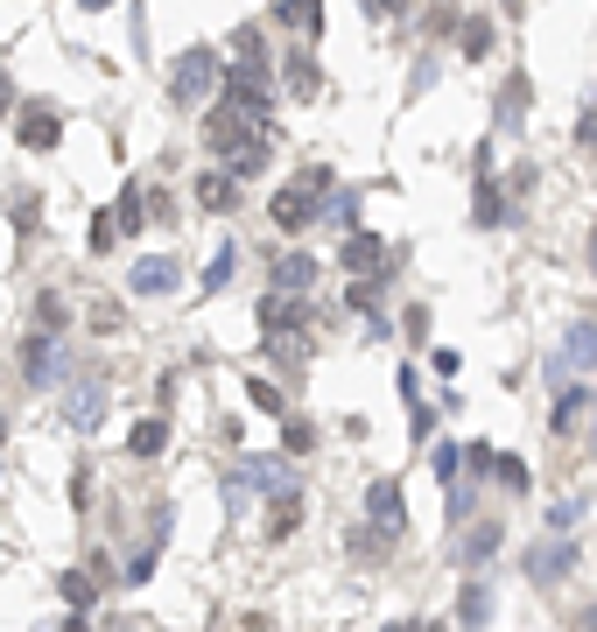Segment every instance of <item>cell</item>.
I'll return each instance as SVG.
<instances>
[{"label":"cell","mask_w":597,"mask_h":632,"mask_svg":"<svg viewBox=\"0 0 597 632\" xmlns=\"http://www.w3.org/2000/svg\"><path fill=\"white\" fill-rule=\"evenodd\" d=\"M576 134H584V148H597V113H584V127H576Z\"/></svg>","instance_id":"cell-42"},{"label":"cell","mask_w":597,"mask_h":632,"mask_svg":"<svg viewBox=\"0 0 597 632\" xmlns=\"http://www.w3.org/2000/svg\"><path fill=\"white\" fill-rule=\"evenodd\" d=\"M401 330H408V338H415V344H422V338H429V309H422V303H415L408 316H401Z\"/></svg>","instance_id":"cell-38"},{"label":"cell","mask_w":597,"mask_h":632,"mask_svg":"<svg viewBox=\"0 0 597 632\" xmlns=\"http://www.w3.org/2000/svg\"><path fill=\"white\" fill-rule=\"evenodd\" d=\"M499 541H506V527H499V520H478L471 534L457 541V555H465V563L478 569V563H492V555H499Z\"/></svg>","instance_id":"cell-16"},{"label":"cell","mask_w":597,"mask_h":632,"mask_svg":"<svg viewBox=\"0 0 597 632\" xmlns=\"http://www.w3.org/2000/svg\"><path fill=\"white\" fill-rule=\"evenodd\" d=\"M450 520H471V485H450Z\"/></svg>","instance_id":"cell-40"},{"label":"cell","mask_w":597,"mask_h":632,"mask_svg":"<svg viewBox=\"0 0 597 632\" xmlns=\"http://www.w3.org/2000/svg\"><path fill=\"white\" fill-rule=\"evenodd\" d=\"M275 28H303L309 42L323 36V8L317 0H275Z\"/></svg>","instance_id":"cell-15"},{"label":"cell","mask_w":597,"mask_h":632,"mask_svg":"<svg viewBox=\"0 0 597 632\" xmlns=\"http://www.w3.org/2000/svg\"><path fill=\"white\" fill-rule=\"evenodd\" d=\"M155 548H162V541H148V548H141V555H134V563H127V569H119V577H127V583H148V569H155Z\"/></svg>","instance_id":"cell-35"},{"label":"cell","mask_w":597,"mask_h":632,"mask_svg":"<svg viewBox=\"0 0 597 632\" xmlns=\"http://www.w3.org/2000/svg\"><path fill=\"white\" fill-rule=\"evenodd\" d=\"M246 485H261L267 500H281V492H295V471H289V464H281V457H246V464H232L226 492L239 500V492H246Z\"/></svg>","instance_id":"cell-3"},{"label":"cell","mask_w":597,"mask_h":632,"mask_svg":"<svg viewBox=\"0 0 597 632\" xmlns=\"http://www.w3.org/2000/svg\"><path fill=\"white\" fill-rule=\"evenodd\" d=\"M56 591H64L71 611H85V605L99 597V577H92V569H64V577H56Z\"/></svg>","instance_id":"cell-23"},{"label":"cell","mask_w":597,"mask_h":632,"mask_svg":"<svg viewBox=\"0 0 597 632\" xmlns=\"http://www.w3.org/2000/svg\"><path fill=\"white\" fill-rule=\"evenodd\" d=\"M198 198L212 204V211H232V204H239V184H232L226 169H218V176H204V184H198Z\"/></svg>","instance_id":"cell-26"},{"label":"cell","mask_w":597,"mask_h":632,"mask_svg":"<svg viewBox=\"0 0 597 632\" xmlns=\"http://www.w3.org/2000/svg\"><path fill=\"white\" fill-rule=\"evenodd\" d=\"M281 450H289V457H309V450H317V421H303V415H295L289 429H281Z\"/></svg>","instance_id":"cell-27"},{"label":"cell","mask_w":597,"mask_h":632,"mask_svg":"<svg viewBox=\"0 0 597 632\" xmlns=\"http://www.w3.org/2000/svg\"><path fill=\"white\" fill-rule=\"evenodd\" d=\"M232 50H239V64H246V71H267V36H261V22H246V28H239V36H232Z\"/></svg>","instance_id":"cell-25"},{"label":"cell","mask_w":597,"mask_h":632,"mask_svg":"<svg viewBox=\"0 0 597 632\" xmlns=\"http://www.w3.org/2000/svg\"><path fill=\"white\" fill-rule=\"evenodd\" d=\"M176 281H183V267H176V253H148V261H134L127 289H134V295H169Z\"/></svg>","instance_id":"cell-7"},{"label":"cell","mask_w":597,"mask_h":632,"mask_svg":"<svg viewBox=\"0 0 597 632\" xmlns=\"http://www.w3.org/2000/svg\"><path fill=\"white\" fill-rule=\"evenodd\" d=\"M590 275H597V232H590Z\"/></svg>","instance_id":"cell-45"},{"label":"cell","mask_w":597,"mask_h":632,"mask_svg":"<svg viewBox=\"0 0 597 632\" xmlns=\"http://www.w3.org/2000/svg\"><path fill=\"white\" fill-rule=\"evenodd\" d=\"M289 92H295V99H317V92H323V71H317V56H309V50L289 56Z\"/></svg>","instance_id":"cell-21"},{"label":"cell","mask_w":597,"mask_h":632,"mask_svg":"<svg viewBox=\"0 0 597 632\" xmlns=\"http://www.w3.org/2000/svg\"><path fill=\"white\" fill-rule=\"evenodd\" d=\"M64 421H71V429H99V421H106V387H99L92 372L64 394Z\"/></svg>","instance_id":"cell-8"},{"label":"cell","mask_w":597,"mask_h":632,"mask_svg":"<svg viewBox=\"0 0 597 632\" xmlns=\"http://www.w3.org/2000/svg\"><path fill=\"white\" fill-rule=\"evenodd\" d=\"M528 569H534V583H562V577L576 569V548H570V541H556V534H548L542 548L528 555Z\"/></svg>","instance_id":"cell-12"},{"label":"cell","mask_w":597,"mask_h":632,"mask_svg":"<svg viewBox=\"0 0 597 632\" xmlns=\"http://www.w3.org/2000/svg\"><path fill=\"white\" fill-rule=\"evenodd\" d=\"M64 632H92V619H71V625H64Z\"/></svg>","instance_id":"cell-44"},{"label":"cell","mask_w":597,"mask_h":632,"mask_svg":"<svg viewBox=\"0 0 597 632\" xmlns=\"http://www.w3.org/2000/svg\"><path fill=\"white\" fill-rule=\"evenodd\" d=\"M429 471H436V485H457V478H465V450H457V443H443L436 457H429Z\"/></svg>","instance_id":"cell-28"},{"label":"cell","mask_w":597,"mask_h":632,"mask_svg":"<svg viewBox=\"0 0 597 632\" xmlns=\"http://www.w3.org/2000/svg\"><path fill=\"white\" fill-rule=\"evenodd\" d=\"M492 457H499V443H465V464H471V478H492Z\"/></svg>","instance_id":"cell-33"},{"label":"cell","mask_w":597,"mask_h":632,"mask_svg":"<svg viewBox=\"0 0 597 632\" xmlns=\"http://www.w3.org/2000/svg\"><path fill=\"white\" fill-rule=\"evenodd\" d=\"M295 527H303V492H281V500H267V541H289Z\"/></svg>","instance_id":"cell-18"},{"label":"cell","mask_w":597,"mask_h":632,"mask_svg":"<svg viewBox=\"0 0 597 632\" xmlns=\"http://www.w3.org/2000/svg\"><path fill=\"white\" fill-rule=\"evenodd\" d=\"M352 309H380V281H358V289H352Z\"/></svg>","instance_id":"cell-39"},{"label":"cell","mask_w":597,"mask_h":632,"mask_svg":"<svg viewBox=\"0 0 597 632\" xmlns=\"http://www.w3.org/2000/svg\"><path fill=\"white\" fill-rule=\"evenodd\" d=\"M36 316H42V330H56L64 324V295H36Z\"/></svg>","instance_id":"cell-37"},{"label":"cell","mask_w":597,"mask_h":632,"mask_svg":"<svg viewBox=\"0 0 597 632\" xmlns=\"http://www.w3.org/2000/svg\"><path fill=\"white\" fill-rule=\"evenodd\" d=\"M309 218H317V198H309L303 184L275 190V225H281V232H309Z\"/></svg>","instance_id":"cell-13"},{"label":"cell","mask_w":597,"mask_h":632,"mask_svg":"<svg viewBox=\"0 0 597 632\" xmlns=\"http://www.w3.org/2000/svg\"><path fill=\"white\" fill-rule=\"evenodd\" d=\"M226 281H232V247H218V261L204 267V289H226Z\"/></svg>","instance_id":"cell-34"},{"label":"cell","mask_w":597,"mask_h":632,"mask_svg":"<svg viewBox=\"0 0 597 632\" xmlns=\"http://www.w3.org/2000/svg\"><path fill=\"white\" fill-rule=\"evenodd\" d=\"M309 289H317V261H309V253H281L275 261V295L281 303H303Z\"/></svg>","instance_id":"cell-9"},{"label":"cell","mask_w":597,"mask_h":632,"mask_svg":"<svg viewBox=\"0 0 597 632\" xmlns=\"http://www.w3.org/2000/svg\"><path fill=\"white\" fill-rule=\"evenodd\" d=\"M0 113H14V78L0 71Z\"/></svg>","instance_id":"cell-41"},{"label":"cell","mask_w":597,"mask_h":632,"mask_svg":"<svg viewBox=\"0 0 597 632\" xmlns=\"http://www.w3.org/2000/svg\"><path fill=\"white\" fill-rule=\"evenodd\" d=\"M253 141H261V134H253L246 119L232 113V105H212V119H204V148H212V155H226V162H232V155H246Z\"/></svg>","instance_id":"cell-5"},{"label":"cell","mask_w":597,"mask_h":632,"mask_svg":"<svg viewBox=\"0 0 597 632\" xmlns=\"http://www.w3.org/2000/svg\"><path fill=\"white\" fill-rule=\"evenodd\" d=\"M246 401L261 415H281V408H289V401H281V387H267V380H246Z\"/></svg>","instance_id":"cell-30"},{"label":"cell","mask_w":597,"mask_h":632,"mask_svg":"<svg viewBox=\"0 0 597 632\" xmlns=\"http://www.w3.org/2000/svg\"><path fill=\"white\" fill-rule=\"evenodd\" d=\"M499 127H506V134L528 127V71H513V78H506V92H499Z\"/></svg>","instance_id":"cell-19"},{"label":"cell","mask_w":597,"mask_h":632,"mask_svg":"<svg viewBox=\"0 0 597 632\" xmlns=\"http://www.w3.org/2000/svg\"><path fill=\"white\" fill-rule=\"evenodd\" d=\"M590 366H597V324H570V330H562V344L548 352V380H556V387H576Z\"/></svg>","instance_id":"cell-2"},{"label":"cell","mask_w":597,"mask_h":632,"mask_svg":"<svg viewBox=\"0 0 597 632\" xmlns=\"http://www.w3.org/2000/svg\"><path fill=\"white\" fill-rule=\"evenodd\" d=\"M338 261H345V267H352L358 281H372V267L386 261V239H380V232H366V225H358V232L345 239V247H338Z\"/></svg>","instance_id":"cell-10"},{"label":"cell","mask_w":597,"mask_h":632,"mask_svg":"<svg viewBox=\"0 0 597 632\" xmlns=\"http://www.w3.org/2000/svg\"><path fill=\"white\" fill-rule=\"evenodd\" d=\"M0 435H8V421H0Z\"/></svg>","instance_id":"cell-46"},{"label":"cell","mask_w":597,"mask_h":632,"mask_svg":"<svg viewBox=\"0 0 597 632\" xmlns=\"http://www.w3.org/2000/svg\"><path fill=\"white\" fill-rule=\"evenodd\" d=\"M590 625H597V611H590Z\"/></svg>","instance_id":"cell-47"},{"label":"cell","mask_w":597,"mask_h":632,"mask_svg":"<svg viewBox=\"0 0 597 632\" xmlns=\"http://www.w3.org/2000/svg\"><path fill=\"white\" fill-rule=\"evenodd\" d=\"M141 218H148L141 184H127V190H119V204H113V232H119V239H127V232H141Z\"/></svg>","instance_id":"cell-24"},{"label":"cell","mask_w":597,"mask_h":632,"mask_svg":"<svg viewBox=\"0 0 597 632\" xmlns=\"http://www.w3.org/2000/svg\"><path fill=\"white\" fill-rule=\"evenodd\" d=\"M14 141H22L28 155L56 148V141H64V113H56L50 99H28V105H22V119H14Z\"/></svg>","instance_id":"cell-4"},{"label":"cell","mask_w":597,"mask_h":632,"mask_svg":"<svg viewBox=\"0 0 597 632\" xmlns=\"http://www.w3.org/2000/svg\"><path fill=\"white\" fill-rule=\"evenodd\" d=\"M261 169H267V141H253L246 155H232V184H239V176H261Z\"/></svg>","instance_id":"cell-32"},{"label":"cell","mask_w":597,"mask_h":632,"mask_svg":"<svg viewBox=\"0 0 597 632\" xmlns=\"http://www.w3.org/2000/svg\"><path fill=\"white\" fill-rule=\"evenodd\" d=\"M576 520H584V500H562L556 514H548V534H556V541H570V527H576Z\"/></svg>","instance_id":"cell-31"},{"label":"cell","mask_w":597,"mask_h":632,"mask_svg":"<svg viewBox=\"0 0 597 632\" xmlns=\"http://www.w3.org/2000/svg\"><path fill=\"white\" fill-rule=\"evenodd\" d=\"M218 71H226V64H218V50H204V42H198V50H183V56H176V71H169V99L176 105H204V99L218 92Z\"/></svg>","instance_id":"cell-1"},{"label":"cell","mask_w":597,"mask_h":632,"mask_svg":"<svg viewBox=\"0 0 597 632\" xmlns=\"http://www.w3.org/2000/svg\"><path fill=\"white\" fill-rule=\"evenodd\" d=\"M366 520L380 527L386 541L408 527V500H401V478H372V492H366Z\"/></svg>","instance_id":"cell-6"},{"label":"cell","mask_w":597,"mask_h":632,"mask_svg":"<svg viewBox=\"0 0 597 632\" xmlns=\"http://www.w3.org/2000/svg\"><path fill=\"white\" fill-rule=\"evenodd\" d=\"M22 372H28V387L64 380V352H56L50 338H28V344H22Z\"/></svg>","instance_id":"cell-11"},{"label":"cell","mask_w":597,"mask_h":632,"mask_svg":"<svg viewBox=\"0 0 597 632\" xmlns=\"http://www.w3.org/2000/svg\"><path fill=\"white\" fill-rule=\"evenodd\" d=\"M380 632H422V625H415V619H401V625H380Z\"/></svg>","instance_id":"cell-43"},{"label":"cell","mask_w":597,"mask_h":632,"mask_svg":"<svg viewBox=\"0 0 597 632\" xmlns=\"http://www.w3.org/2000/svg\"><path fill=\"white\" fill-rule=\"evenodd\" d=\"M584 408H590V394H584V387H556V408H548V429H556V435H570L576 421H584Z\"/></svg>","instance_id":"cell-20"},{"label":"cell","mask_w":597,"mask_h":632,"mask_svg":"<svg viewBox=\"0 0 597 632\" xmlns=\"http://www.w3.org/2000/svg\"><path fill=\"white\" fill-rule=\"evenodd\" d=\"M492 478H499L506 492H528V464H520L513 450H499V457H492Z\"/></svg>","instance_id":"cell-29"},{"label":"cell","mask_w":597,"mask_h":632,"mask_svg":"<svg viewBox=\"0 0 597 632\" xmlns=\"http://www.w3.org/2000/svg\"><path fill=\"white\" fill-rule=\"evenodd\" d=\"M457 50H465L471 64H485V56H492V22H485V14H471V22H457Z\"/></svg>","instance_id":"cell-22"},{"label":"cell","mask_w":597,"mask_h":632,"mask_svg":"<svg viewBox=\"0 0 597 632\" xmlns=\"http://www.w3.org/2000/svg\"><path fill=\"white\" fill-rule=\"evenodd\" d=\"M162 450H169V421L162 415H148V421H134V435H127V457H162Z\"/></svg>","instance_id":"cell-17"},{"label":"cell","mask_w":597,"mask_h":632,"mask_svg":"<svg viewBox=\"0 0 597 632\" xmlns=\"http://www.w3.org/2000/svg\"><path fill=\"white\" fill-rule=\"evenodd\" d=\"M113 239H119V232H113V211H92V253H106Z\"/></svg>","instance_id":"cell-36"},{"label":"cell","mask_w":597,"mask_h":632,"mask_svg":"<svg viewBox=\"0 0 597 632\" xmlns=\"http://www.w3.org/2000/svg\"><path fill=\"white\" fill-rule=\"evenodd\" d=\"M457 625H471V632L492 625V583H485V577L465 583V597H457Z\"/></svg>","instance_id":"cell-14"}]
</instances>
